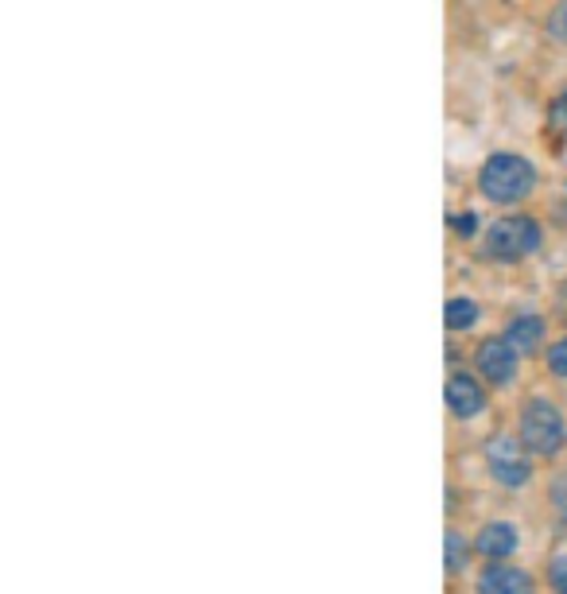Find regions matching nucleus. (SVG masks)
<instances>
[{"label":"nucleus","instance_id":"1","mask_svg":"<svg viewBox=\"0 0 567 594\" xmlns=\"http://www.w3.org/2000/svg\"><path fill=\"white\" fill-rule=\"evenodd\" d=\"M536 187V167L528 164L517 152H493L490 160L478 172V190L490 202H502V207H513L521 198H528Z\"/></svg>","mask_w":567,"mask_h":594},{"label":"nucleus","instance_id":"2","mask_svg":"<svg viewBox=\"0 0 567 594\" xmlns=\"http://www.w3.org/2000/svg\"><path fill=\"white\" fill-rule=\"evenodd\" d=\"M517 436L533 454H541V459H556V454L567 447V420L552 400L536 396V400H528V405L521 408Z\"/></svg>","mask_w":567,"mask_h":594},{"label":"nucleus","instance_id":"3","mask_svg":"<svg viewBox=\"0 0 567 594\" xmlns=\"http://www.w3.org/2000/svg\"><path fill=\"white\" fill-rule=\"evenodd\" d=\"M544 241V230L536 218L528 215H510V218H498V222L486 230V241H482V253L498 264H513L521 256L536 253Z\"/></svg>","mask_w":567,"mask_h":594},{"label":"nucleus","instance_id":"4","mask_svg":"<svg viewBox=\"0 0 567 594\" xmlns=\"http://www.w3.org/2000/svg\"><path fill=\"white\" fill-rule=\"evenodd\" d=\"M486 466H490L493 482L505 490H521L533 479V451L521 443V436H498L486 443Z\"/></svg>","mask_w":567,"mask_h":594},{"label":"nucleus","instance_id":"5","mask_svg":"<svg viewBox=\"0 0 567 594\" xmlns=\"http://www.w3.org/2000/svg\"><path fill=\"white\" fill-rule=\"evenodd\" d=\"M475 362H478V373H482L486 385H498V388L513 385V381H517V370H521V354L510 346L505 334L502 339H486L482 346H478Z\"/></svg>","mask_w":567,"mask_h":594},{"label":"nucleus","instance_id":"6","mask_svg":"<svg viewBox=\"0 0 567 594\" xmlns=\"http://www.w3.org/2000/svg\"><path fill=\"white\" fill-rule=\"evenodd\" d=\"M444 396H447V408H451V416H459V420H475V416L486 408L482 381H478L475 373H467V370H455L451 377H447Z\"/></svg>","mask_w":567,"mask_h":594},{"label":"nucleus","instance_id":"7","mask_svg":"<svg viewBox=\"0 0 567 594\" xmlns=\"http://www.w3.org/2000/svg\"><path fill=\"white\" fill-rule=\"evenodd\" d=\"M533 575L505 560H493L490 568L478 575V594H533Z\"/></svg>","mask_w":567,"mask_h":594},{"label":"nucleus","instance_id":"8","mask_svg":"<svg viewBox=\"0 0 567 594\" xmlns=\"http://www.w3.org/2000/svg\"><path fill=\"white\" fill-rule=\"evenodd\" d=\"M521 544V532L510 525V520H490V525L478 528L475 537V552L486 556V560H510L513 552H517Z\"/></svg>","mask_w":567,"mask_h":594},{"label":"nucleus","instance_id":"9","mask_svg":"<svg viewBox=\"0 0 567 594\" xmlns=\"http://www.w3.org/2000/svg\"><path fill=\"white\" fill-rule=\"evenodd\" d=\"M505 339H510V346L517 350L521 358L536 354V350L544 346V319L541 315H517V319L510 322V330H505Z\"/></svg>","mask_w":567,"mask_h":594},{"label":"nucleus","instance_id":"10","mask_svg":"<svg viewBox=\"0 0 567 594\" xmlns=\"http://www.w3.org/2000/svg\"><path fill=\"white\" fill-rule=\"evenodd\" d=\"M470 552H475V544H467V537H462L459 528H447L444 537V563H447V575H462L470 563Z\"/></svg>","mask_w":567,"mask_h":594},{"label":"nucleus","instance_id":"11","mask_svg":"<svg viewBox=\"0 0 567 594\" xmlns=\"http://www.w3.org/2000/svg\"><path fill=\"white\" fill-rule=\"evenodd\" d=\"M478 304L475 299H467V296H455V299H447V307H444V322H447V330H470L478 322Z\"/></svg>","mask_w":567,"mask_h":594},{"label":"nucleus","instance_id":"12","mask_svg":"<svg viewBox=\"0 0 567 594\" xmlns=\"http://www.w3.org/2000/svg\"><path fill=\"white\" fill-rule=\"evenodd\" d=\"M548 136L556 144H564V136H567V90L556 94L548 106Z\"/></svg>","mask_w":567,"mask_h":594},{"label":"nucleus","instance_id":"13","mask_svg":"<svg viewBox=\"0 0 567 594\" xmlns=\"http://www.w3.org/2000/svg\"><path fill=\"white\" fill-rule=\"evenodd\" d=\"M548 370H552V377H567V339H559V342H552L548 346Z\"/></svg>","mask_w":567,"mask_h":594},{"label":"nucleus","instance_id":"14","mask_svg":"<svg viewBox=\"0 0 567 594\" xmlns=\"http://www.w3.org/2000/svg\"><path fill=\"white\" fill-rule=\"evenodd\" d=\"M548 586L556 594H567V552L548 563Z\"/></svg>","mask_w":567,"mask_h":594},{"label":"nucleus","instance_id":"15","mask_svg":"<svg viewBox=\"0 0 567 594\" xmlns=\"http://www.w3.org/2000/svg\"><path fill=\"white\" fill-rule=\"evenodd\" d=\"M548 35L556 43H567V0H559V9L548 16Z\"/></svg>","mask_w":567,"mask_h":594},{"label":"nucleus","instance_id":"16","mask_svg":"<svg viewBox=\"0 0 567 594\" xmlns=\"http://www.w3.org/2000/svg\"><path fill=\"white\" fill-rule=\"evenodd\" d=\"M548 497H552V505H556V509H559V513H564V517H567V474H559V479L552 482Z\"/></svg>","mask_w":567,"mask_h":594},{"label":"nucleus","instance_id":"17","mask_svg":"<svg viewBox=\"0 0 567 594\" xmlns=\"http://www.w3.org/2000/svg\"><path fill=\"white\" fill-rule=\"evenodd\" d=\"M451 226H455V233H459V238H475V226H478V218L470 215H459V218H451Z\"/></svg>","mask_w":567,"mask_h":594},{"label":"nucleus","instance_id":"18","mask_svg":"<svg viewBox=\"0 0 567 594\" xmlns=\"http://www.w3.org/2000/svg\"><path fill=\"white\" fill-rule=\"evenodd\" d=\"M559 532H564V537H567V517H564V525H559Z\"/></svg>","mask_w":567,"mask_h":594},{"label":"nucleus","instance_id":"19","mask_svg":"<svg viewBox=\"0 0 567 594\" xmlns=\"http://www.w3.org/2000/svg\"><path fill=\"white\" fill-rule=\"evenodd\" d=\"M564 304H567V288H564Z\"/></svg>","mask_w":567,"mask_h":594}]
</instances>
